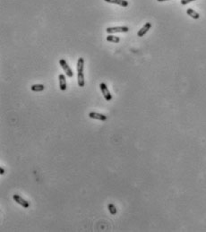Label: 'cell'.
Masks as SVG:
<instances>
[{"mask_svg": "<svg viewBox=\"0 0 206 232\" xmlns=\"http://www.w3.org/2000/svg\"><path fill=\"white\" fill-rule=\"evenodd\" d=\"M84 60L83 57L78 58L77 61V81L78 85L80 87H84L85 84L84 82Z\"/></svg>", "mask_w": 206, "mask_h": 232, "instance_id": "cell-1", "label": "cell"}, {"mask_svg": "<svg viewBox=\"0 0 206 232\" xmlns=\"http://www.w3.org/2000/svg\"><path fill=\"white\" fill-rule=\"evenodd\" d=\"M129 28L126 26H117V27H107L106 31L107 33H116V32H127Z\"/></svg>", "mask_w": 206, "mask_h": 232, "instance_id": "cell-2", "label": "cell"}, {"mask_svg": "<svg viewBox=\"0 0 206 232\" xmlns=\"http://www.w3.org/2000/svg\"><path fill=\"white\" fill-rule=\"evenodd\" d=\"M59 64H60V66H62L63 70L65 71L66 75L68 77H70V78H71V77H73V76H74V73H73L72 69L69 67L68 64L66 63V61L65 59H60V60H59Z\"/></svg>", "mask_w": 206, "mask_h": 232, "instance_id": "cell-3", "label": "cell"}, {"mask_svg": "<svg viewBox=\"0 0 206 232\" xmlns=\"http://www.w3.org/2000/svg\"><path fill=\"white\" fill-rule=\"evenodd\" d=\"M100 88H101V91H102V93L105 100H106L107 101H110L112 100V96H111V94H110V93H109V91H108V88L107 87L106 84L102 83V84H100Z\"/></svg>", "mask_w": 206, "mask_h": 232, "instance_id": "cell-4", "label": "cell"}, {"mask_svg": "<svg viewBox=\"0 0 206 232\" xmlns=\"http://www.w3.org/2000/svg\"><path fill=\"white\" fill-rule=\"evenodd\" d=\"M13 200H14L18 204L22 205L23 208H29V207H30L29 202H27L26 200L22 199V198L21 196H19L18 195H13Z\"/></svg>", "mask_w": 206, "mask_h": 232, "instance_id": "cell-5", "label": "cell"}, {"mask_svg": "<svg viewBox=\"0 0 206 232\" xmlns=\"http://www.w3.org/2000/svg\"><path fill=\"white\" fill-rule=\"evenodd\" d=\"M151 27H152V23H151V22H146V23L141 28V30H139V31H138V33H137V36H138V37H143V36H144V35L147 33V31L151 29Z\"/></svg>", "mask_w": 206, "mask_h": 232, "instance_id": "cell-6", "label": "cell"}, {"mask_svg": "<svg viewBox=\"0 0 206 232\" xmlns=\"http://www.w3.org/2000/svg\"><path fill=\"white\" fill-rule=\"evenodd\" d=\"M107 3H111V4H115L123 7H126L128 6V1L126 0H104Z\"/></svg>", "mask_w": 206, "mask_h": 232, "instance_id": "cell-7", "label": "cell"}, {"mask_svg": "<svg viewBox=\"0 0 206 232\" xmlns=\"http://www.w3.org/2000/svg\"><path fill=\"white\" fill-rule=\"evenodd\" d=\"M89 116H90L91 118L97 119V120H101V121L107 120V116L102 115V114H100V113H97V112H90V113H89Z\"/></svg>", "mask_w": 206, "mask_h": 232, "instance_id": "cell-8", "label": "cell"}, {"mask_svg": "<svg viewBox=\"0 0 206 232\" xmlns=\"http://www.w3.org/2000/svg\"><path fill=\"white\" fill-rule=\"evenodd\" d=\"M66 80L64 75H59V88L61 91L66 90Z\"/></svg>", "mask_w": 206, "mask_h": 232, "instance_id": "cell-9", "label": "cell"}, {"mask_svg": "<svg viewBox=\"0 0 206 232\" xmlns=\"http://www.w3.org/2000/svg\"><path fill=\"white\" fill-rule=\"evenodd\" d=\"M44 89H45V86H44L43 84H33V85L31 87V90L32 92H37V93L42 92Z\"/></svg>", "mask_w": 206, "mask_h": 232, "instance_id": "cell-10", "label": "cell"}, {"mask_svg": "<svg viewBox=\"0 0 206 232\" xmlns=\"http://www.w3.org/2000/svg\"><path fill=\"white\" fill-rule=\"evenodd\" d=\"M187 13L189 16H191L192 18H194V19H198V18L200 17L199 13H196L195 10H193V9H191V8H189V9L187 10Z\"/></svg>", "mask_w": 206, "mask_h": 232, "instance_id": "cell-11", "label": "cell"}, {"mask_svg": "<svg viewBox=\"0 0 206 232\" xmlns=\"http://www.w3.org/2000/svg\"><path fill=\"white\" fill-rule=\"evenodd\" d=\"M106 40L109 42H113V43H118L120 41V38L116 37V36H113V35H108Z\"/></svg>", "mask_w": 206, "mask_h": 232, "instance_id": "cell-12", "label": "cell"}, {"mask_svg": "<svg viewBox=\"0 0 206 232\" xmlns=\"http://www.w3.org/2000/svg\"><path fill=\"white\" fill-rule=\"evenodd\" d=\"M107 208H108V211H109V213H110L111 215H116V214L117 211H116V206H115L114 204H108Z\"/></svg>", "mask_w": 206, "mask_h": 232, "instance_id": "cell-13", "label": "cell"}, {"mask_svg": "<svg viewBox=\"0 0 206 232\" xmlns=\"http://www.w3.org/2000/svg\"><path fill=\"white\" fill-rule=\"evenodd\" d=\"M193 1H196V0H181V4H182V5H186V4H187L188 3L193 2Z\"/></svg>", "mask_w": 206, "mask_h": 232, "instance_id": "cell-14", "label": "cell"}, {"mask_svg": "<svg viewBox=\"0 0 206 232\" xmlns=\"http://www.w3.org/2000/svg\"><path fill=\"white\" fill-rule=\"evenodd\" d=\"M0 174L1 175H4V169L3 168H0Z\"/></svg>", "mask_w": 206, "mask_h": 232, "instance_id": "cell-15", "label": "cell"}, {"mask_svg": "<svg viewBox=\"0 0 206 232\" xmlns=\"http://www.w3.org/2000/svg\"><path fill=\"white\" fill-rule=\"evenodd\" d=\"M159 2H165V1H169V0H157Z\"/></svg>", "mask_w": 206, "mask_h": 232, "instance_id": "cell-16", "label": "cell"}]
</instances>
